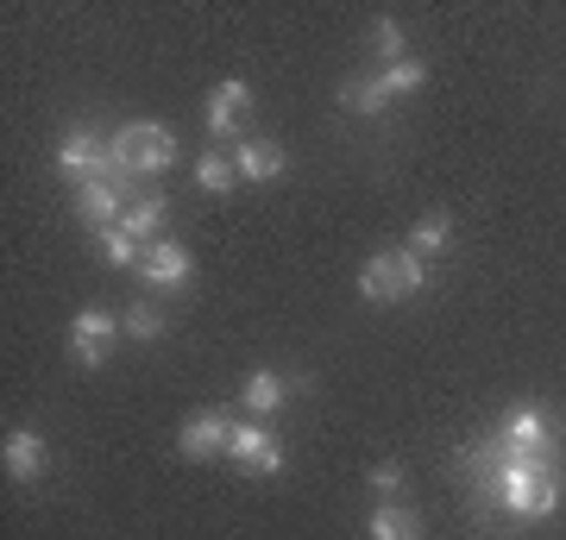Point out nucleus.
Instances as JSON below:
<instances>
[{
    "label": "nucleus",
    "instance_id": "f257e3e1",
    "mask_svg": "<svg viewBox=\"0 0 566 540\" xmlns=\"http://www.w3.org/2000/svg\"><path fill=\"white\" fill-rule=\"evenodd\" d=\"M479 472H485L491 497L504 502L510 516H554L560 509V446L554 453H504L491 441Z\"/></svg>",
    "mask_w": 566,
    "mask_h": 540
},
{
    "label": "nucleus",
    "instance_id": "f03ea898",
    "mask_svg": "<svg viewBox=\"0 0 566 540\" xmlns=\"http://www.w3.org/2000/svg\"><path fill=\"white\" fill-rule=\"evenodd\" d=\"M170 158H177V133L158 120H126L120 133H114V177H158V170H170Z\"/></svg>",
    "mask_w": 566,
    "mask_h": 540
},
{
    "label": "nucleus",
    "instance_id": "7ed1b4c3",
    "mask_svg": "<svg viewBox=\"0 0 566 540\" xmlns=\"http://www.w3.org/2000/svg\"><path fill=\"white\" fill-rule=\"evenodd\" d=\"M422 283H428V264H422V252H409V245H397V252H378V258L359 271L365 301H403V296H416Z\"/></svg>",
    "mask_w": 566,
    "mask_h": 540
},
{
    "label": "nucleus",
    "instance_id": "20e7f679",
    "mask_svg": "<svg viewBox=\"0 0 566 540\" xmlns=\"http://www.w3.org/2000/svg\"><path fill=\"white\" fill-rule=\"evenodd\" d=\"M57 170H63V177H76V182L114 177V133H95V126H76V133H63Z\"/></svg>",
    "mask_w": 566,
    "mask_h": 540
},
{
    "label": "nucleus",
    "instance_id": "39448f33",
    "mask_svg": "<svg viewBox=\"0 0 566 540\" xmlns=\"http://www.w3.org/2000/svg\"><path fill=\"white\" fill-rule=\"evenodd\" d=\"M227 459L240 465V472H252V478H277L283 472V446L264 434L259 421H245V427H233V441H227Z\"/></svg>",
    "mask_w": 566,
    "mask_h": 540
},
{
    "label": "nucleus",
    "instance_id": "423d86ee",
    "mask_svg": "<svg viewBox=\"0 0 566 540\" xmlns=\"http://www.w3.org/2000/svg\"><path fill=\"white\" fill-rule=\"evenodd\" d=\"M227 441H233V421H227L221 409H196V415L177 427L182 459H214V453H227Z\"/></svg>",
    "mask_w": 566,
    "mask_h": 540
},
{
    "label": "nucleus",
    "instance_id": "0eeeda50",
    "mask_svg": "<svg viewBox=\"0 0 566 540\" xmlns=\"http://www.w3.org/2000/svg\"><path fill=\"white\" fill-rule=\"evenodd\" d=\"M126 327L114 315H107V308H82L76 320H70V352H76L82 364H102L107 359V346L120 340Z\"/></svg>",
    "mask_w": 566,
    "mask_h": 540
},
{
    "label": "nucleus",
    "instance_id": "6e6552de",
    "mask_svg": "<svg viewBox=\"0 0 566 540\" xmlns=\"http://www.w3.org/2000/svg\"><path fill=\"white\" fill-rule=\"evenodd\" d=\"M126 208H133V201H126L120 177H102V182H82V189H76V214L88 226H102V233H107V226H120Z\"/></svg>",
    "mask_w": 566,
    "mask_h": 540
},
{
    "label": "nucleus",
    "instance_id": "1a4fd4ad",
    "mask_svg": "<svg viewBox=\"0 0 566 540\" xmlns=\"http://www.w3.org/2000/svg\"><path fill=\"white\" fill-rule=\"evenodd\" d=\"M139 271H145L151 289H182L196 264H189V252H182L177 240H151V245H145V258H139Z\"/></svg>",
    "mask_w": 566,
    "mask_h": 540
},
{
    "label": "nucleus",
    "instance_id": "9d476101",
    "mask_svg": "<svg viewBox=\"0 0 566 540\" xmlns=\"http://www.w3.org/2000/svg\"><path fill=\"white\" fill-rule=\"evenodd\" d=\"M245 114H252V88H245L240 76L221 82V88H214V100H208V133H214V139H233Z\"/></svg>",
    "mask_w": 566,
    "mask_h": 540
},
{
    "label": "nucleus",
    "instance_id": "9b49d317",
    "mask_svg": "<svg viewBox=\"0 0 566 540\" xmlns=\"http://www.w3.org/2000/svg\"><path fill=\"white\" fill-rule=\"evenodd\" d=\"M497 446H504V453H554V434H547V421L535 415V409H516V415H504V427H497Z\"/></svg>",
    "mask_w": 566,
    "mask_h": 540
},
{
    "label": "nucleus",
    "instance_id": "f8f14e48",
    "mask_svg": "<svg viewBox=\"0 0 566 540\" xmlns=\"http://www.w3.org/2000/svg\"><path fill=\"white\" fill-rule=\"evenodd\" d=\"M233 170H240V182H271V177H283V151L271 139H233Z\"/></svg>",
    "mask_w": 566,
    "mask_h": 540
},
{
    "label": "nucleus",
    "instance_id": "ddd939ff",
    "mask_svg": "<svg viewBox=\"0 0 566 540\" xmlns=\"http://www.w3.org/2000/svg\"><path fill=\"white\" fill-rule=\"evenodd\" d=\"M0 459H7V472H13L20 484H32V478L44 472V441L32 434V427H13V434H7V453H0Z\"/></svg>",
    "mask_w": 566,
    "mask_h": 540
},
{
    "label": "nucleus",
    "instance_id": "4468645a",
    "mask_svg": "<svg viewBox=\"0 0 566 540\" xmlns=\"http://www.w3.org/2000/svg\"><path fill=\"white\" fill-rule=\"evenodd\" d=\"M283 396H290V383H283L277 371H252V378L240 383V402L252 409V415H271V409H283Z\"/></svg>",
    "mask_w": 566,
    "mask_h": 540
},
{
    "label": "nucleus",
    "instance_id": "2eb2a0df",
    "mask_svg": "<svg viewBox=\"0 0 566 540\" xmlns=\"http://www.w3.org/2000/svg\"><path fill=\"white\" fill-rule=\"evenodd\" d=\"M340 107L346 114H385L390 95H385V82L378 76H353V82H340Z\"/></svg>",
    "mask_w": 566,
    "mask_h": 540
},
{
    "label": "nucleus",
    "instance_id": "dca6fc26",
    "mask_svg": "<svg viewBox=\"0 0 566 540\" xmlns=\"http://www.w3.org/2000/svg\"><path fill=\"white\" fill-rule=\"evenodd\" d=\"M371 540H422V521L397 509V502H378L371 509Z\"/></svg>",
    "mask_w": 566,
    "mask_h": 540
},
{
    "label": "nucleus",
    "instance_id": "f3484780",
    "mask_svg": "<svg viewBox=\"0 0 566 540\" xmlns=\"http://www.w3.org/2000/svg\"><path fill=\"white\" fill-rule=\"evenodd\" d=\"M120 233H126V240H145V245H151V233H164V201H158V195L133 201V208L120 214Z\"/></svg>",
    "mask_w": 566,
    "mask_h": 540
},
{
    "label": "nucleus",
    "instance_id": "a211bd4d",
    "mask_svg": "<svg viewBox=\"0 0 566 540\" xmlns=\"http://www.w3.org/2000/svg\"><path fill=\"white\" fill-rule=\"evenodd\" d=\"M196 182H202V189H214V195H227V189L240 182V170H233V158H221V151H208V158L196 163Z\"/></svg>",
    "mask_w": 566,
    "mask_h": 540
},
{
    "label": "nucleus",
    "instance_id": "6ab92c4d",
    "mask_svg": "<svg viewBox=\"0 0 566 540\" xmlns=\"http://www.w3.org/2000/svg\"><path fill=\"white\" fill-rule=\"evenodd\" d=\"M95 252H102V264H114V271H120V264H139V258H145V245H139V240H126L120 226H107Z\"/></svg>",
    "mask_w": 566,
    "mask_h": 540
},
{
    "label": "nucleus",
    "instance_id": "aec40b11",
    "mask_svg": "<svg viewBox=\"0 0 566 540\" xmlns=\"http://www.w3.org/2000/svg\"><path fill=\"white\" fill-rule=\"evenodd\" d=\"M378 82H385V95H416V88L428 82V70H422L416 57H403V63H390V70H385Z\"/></svg>",
    "mask_w": 566,
    "mask_h": 540
},
{
    "label": "nucleus",
    "instance_id": "412c9836",
    "mask_svg": "<svg viewBox=\"0 0 566 540\" xmlns=\"http://www.w3.org/2000/svg\"><path fill=\"white\" fill-rule=\"evenodd\" d=\"M371 51H378L385 63H403V25H397V20H378V25H371Z\"/></svg>",
    "mask_w": 566,
    "mask_h": 540
},
{
    "label": "nucleus",
    "instance_id": "4be33fe9",
    "mask_svg": "<svg viewBox=\"0 0 566 540\" xmlns=\"http://www.w3.org/2000/svg\"><path fill=\"white\" fill-rule=\"evenodd\" d=\"M447 233H453V226H447V214H428V221L409 233V240H416L409 252H422V258H428V252H441V245H447Z\"/></svg>",
    "mask_w": 566,
    "mask_h": 540
},
{
    "label": "nucleus",
    "instance_id": "5701e85b",
    "mask_svg": "<svg viewBox=\"0 0 566 540\" xmlns=\"http://www.w3.org/2000/svg\"><path fill=\"white\" fill-rule=\"evenodd\" d=\"M120 327L133 333V340H158V333H164L158 308H145V301H139V308H126V320H120Z\"/></svg>",
    "mask_w": 566,
    "mask_h": 540
},
{
    "label": "nucleus",
    "instance_id": "b1692460",
    "mask_svg": "<svg viewBox=\"0 0 566 540\" xmlns=\"http://www.w3.org/2000/svg\"><path fill=\"white\" fill-rule=\"evenodd\" d=\"M371 490H403V465H378L371 472Z\"/></svg>",
    "mask_w": 566,
    "mask_h": 540
}]
</instances>
